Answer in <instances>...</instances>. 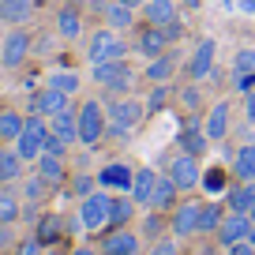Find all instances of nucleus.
<instances>
[{"mask_svg":"<svg viewBox=\"0 0 255 255\" xmlns=\"http://www.w3.org/2000/svg\"><path fill=\"white\" fill-rule=\"evenodd\" d=\"M105 117H109L105 135H109V139H128L146 120V102H143V98H131V94L109 98V102H105Z\"/></svg>","mask_w":255,"mask_h":255,"instance_id":"f257e3e1","label":"nucleus"},{"mask_svg":"<svg viewBox=\"0 0 255 255\" xmlns=\"http://www.w3.org/2000/svg\"><path fill=\"white\" fill-rule=\"evenodd\" d=\"M90 79H94L109 98H124V94H131V87H135L139 75H135V68L128 60H109V64H90Z\"/></svg>","mask_w":255,"mask_h":255,"instance_id":"f03ea898","label":"nucleus"},{"mask_svg":"<svg viewBox=\"0 0 255 255\" xmlns=\"http://www.w3.org/2000/svg\"><path fill=\"white\" fill-rule=\"evenodd\" d=\"M75 113H79V143L87 146V150L102 146L105 128H109V117H105V102H98V98H87V102H83Z\"/></svg>","mask_w":255,"mask_h":255,"instance_id":"7ed1b4c3","label":"nucleus"},{"mask_svg":"<svg viewBox=\"0 0 255 255\" xmlns=\"http://www.w3.org/2000/svg\"><path fill=\"white\" fill-rule=\"evenodd\" d=\"M87 60L90 64H109V60H128V41L113 26H98L87 38Z\"/></svg>","mask_w":255,"mask_h":255,"instance_id":"20e7f679","label":"nucleus"},{"mask_svg":"<svg viewBox=\"0 0 255 255\" xmlns=\"http://www.w3.org/2000/svg\"><path fill=\"white\" fill-rule=\"evenodd\" d=\"M34 53V38L26 26H11L8 34H4V41H0V64L8 68V72H19L26 60H30Z\"/></svg>","mask_w":255,"mask_h":255,"instance_id":"39448f33","label":"nucleus"},{"mask_svg":"<svg viewBox=\"0 0 255 255\" xmlns=\"http://www.w3.org/2000/svg\"><path fill=\"white\" fill-rule=\"evenodd\" d=\"M109 203H113V191H105V188H98V191H90L87 199H79V222L87 233L109 229Z\"/></svg>","mask_w":255,"mask_h":255,"instance_id":"423d86ee","label":"nucleus"},{"mask_svg":"<svg viewBox=\"0 0 255 255\" xmlns=\"http://www.w3.org/2000/svg\"><path fill=\"white\" fill-rule=\"evenodd\" d=\"M45 139H49V120L30 113V117H26V124H23V135L15 139L19 158H23V161H38L41 154H45Z\"/></svg>","mask_w":255,"mask_h":255,"instance_id":"0eeeda50","label":"nucleus"},{"mask_svg":"<svg viewBox=\"0 0 255 255\" xmlns=\"http://www.w3.org/2000/svg\"><path fill=\"white\" fill-rule=\"evenodd\" d=\"M165 173H169V180H173L180 191H195V188L203 184V165H199V158H195V154H184V150H176L173 158H169Z\"/></svg>","mask_w":255,"mask_h":255,"instance_id":"6e6552de","label":"nucleus"},{"mask_svg":"<svg viewBox=\"0 0 255 255\" xmlns=\"http://www.w3.org/2000/svg\"><path fill=\"white\" fill-rule=\"evenodd\" d=\"M214 60H218V41L214 38H199L195 41V49H191L188 64H184V75H188L191 83H203L214 75Z\"/></svg>","mask_w":255,"mask_h":255,"instance_id":"1a4fd4ad","label":"nucleus"},{"mask_svg":"<svg viewBox=\"0 0 255 255\" xmlns=\"http://www.w3.org/2000/svg\"><path fill=\"white\" fill-rule=\"evenodd\" d=\"M199 218H203V203H199V199H184V203H176V210L169 214V233H173L176 240L199 237Z\"/></svg>","mask_w":255,"mask_h":255,"instance_id":"9d476101","label":"nucleus"},{"mask_svg":"<svg viewBox=\"0 0 255 255\" xmlns=\"http://www.w3.org/2000/svg\"><path fill=\"white\" fill-rule=\"evenodd\" d=\"M229 128H233V102L222 98V102H214L207 109V117H203V131H207L210 143H222V139L229 135Z\"/></svg>","mask_w":255,"mask_h":255,"instance_id":"9b49d317","label":"nucleus"},{"mask_svg":"<svg viewBox=\"0 0 255 255\" xmlns=\"http://www.w3.org/2000/svg\"><path fill=\"white\" fill-rule=\"evenodd\" d=\"M218 244L222 248H229V244H240V240H255V225H252V218L248 214H225L222 218V225H218Z\"/></svg>","mask_w":255,"mask_h":255,"instance_id":"f8f14e48","label":"nucleus"},{"mask_svg":"<svg viewBox=\"0 0 255 255\" xmlns=\"http://www.w3.org/2000/svg\"><path fill=\"white\" fill-rule=\"evenodd\" d=\"M64 109H72V98L60 94V90H53L49 83L30 94V113H34V117H45L49 120V117H56V113H64Z\"/></svg>","mask_w":255,"mask_h":255,"instance_id":"ddd939ff","label":"nucleus"},{"mask_svg":"<svg viewBox=\"0 0 255 255\" xmlns=\"http://www.w3.org/2000/svg\"><path fill=\"white\" fill-rule=\"evenodd\" d=\"M131 180H135V169L128 161H105L98 169V188L105 191H131Z\"/></svg>","mask_w":255,"mask_h":255,"instance_id":"4468645a","label":"nucleus"},{"mask_svg":"<svg viewBox=\"0 0 255 255\" xmlns=\"http://www.w3.org/2000/svg\"><path fill=\"white\" fill-rule=\"evenodd\" d=\"M102 255H143V240L131 229H113L102 240Z\"/></svg>","mask_w":255,"mask_h":255,"instance_id":"2eb2a0df","label":"nucleus"},{"mask_svg":"<svg viewBox=\"0 0 255 255\" xmlns=\"http://www.w3.org/2000/svg\"><path fill=\"white\" fill-rule=\"evenodd\" d=\"M143 19L146 26H173L176 19H180V0H146L143 4Z\"/></svg>","mask_w":255,"mask_h":255,"instance_id":"dca6fc26","label":"nucleus"},{"mask_svg":"<svg viewBox=\"0 0 255 255\" xmlns=\"http://www.w3.org/2000/svg\"><path fill=\"white\" fill-rule=\"evenodd\" d=\"M176 146H180L184 154L203 158V154H207V146H214V143H210L207 131H203V120H191V124H184L180 131H176Z\"/></svg>","mask_w":255,"mask_h":255,"instance_id":"f3484780","label":"nucleus"},{"mask_svg":"<svg viewBox=\"0 0 255 255\" xmlns=\"http://www.w3.org/2000/svg\"><path fill=\"white\" fill-rule=\"evenodd\" d=\"M169 34L161 30V26H143L139 30V38H135V49L146 56V60H154V56H161V53H169Z\"/></svg>","mask_w":255,"mask_h":255,"instance_id":"a211bd4d","label":"nucleus"},{"mask_svg":"<svg viewBox=\"0 0 255 255\" xmlns=\"http://www.w3.org/2000/svg\"><path fill=\"white\" fill-rule=\"evenodd\" d=\"M139 203L128 195V191H113V203H109V229H128L131 218H135Z\"/></svg>","mask_w":255,"mask_h":255,"instance_id":"6ab92c4d","label":"nucleus"},{"mask_svg":"<svg viewBox=\"0 0 255 255\" xmlns=\"http://www.w3.org/2000/svg\"><path fill=\"white\" fill-rule=\"evenodd\" d=\"M143 79L150 83H173L176 79V53L169 49V53H161V56H154V60H146V68H143Z\"/></svg>","mask_w":255,"mask_h":255,"instance_id":"aec40b11","label":"nucleus"},{"mask_svg":"<svg viewBox=\"0 0 255 255\" xmlns=\"http://www.w3.org/2000/svg\"><path fill=\"white\" fill-rule=\"evenodd\" d=\"M49 131H53L60 143H79V113L75 109H64V113H56V117H49Z\"/></svg>","mask_w":255,"mask_h":255,"instance_id":"412c9836","label":"nucleus"},{"mask_svg":"<svg viewBox=\"0 0 255 255\" xmlns=\"http://www.w3.org/2000/svg\"><path fill=\"white\" fill-rule=\"evenodd\" d=\"M176 195H180V188L169 180V173H158V184H154V195H150V210L173 214L176 210Z\"/></svg>","mask_w":255,"mask_h":255,"instance_id":"4be33fe9","label":"nucleus"},{"mask_svg":"<svg viewBox=\"0 0 255 255\" xmlns=\"http://www.w3.org/2000/svg\"><path fill=\"white\" fill-rule=\"evenodd\" d=\"M154 184H158V169H150V165H143V169H135V180H131V199L139 203V207H146L150 210V195H154Z\"/></svg>","mask_w":255,"mask_h":255,"instance_id":"5701e85b","label":"nucleus"},{"mask_svg":"<svg viewBox=\"0 0 255 255\" xmlns=\"http://www.w3.org/2000/svg\"><path fill=\"white\" fill-rule=\"evenodd\" d=\"M34 173H38L41 180L49 184V188H60V184L68 180V169H64V158H56V154H41V158L34 161Z\"/></svg>","mask_w":255,"mask_h":255,"instance_id":"b1692460","label":"nucleus"},{"mask_svg":"<svg viewBox=\"0 0 255 255\" xmlns=\"http://www.w3.org/2000/svg\"><path fill=\"white\" fill-rule=\"evenodd\" d=\"M79 34H83V11L72 8V4H64V8L56 11V38L75 41Z\"/></svg>","mask_w":255,"mask_h":255,"instance_id":"393cba45","label":"nucleus"},{"mask_svg":"<svg viewBox=\"0 0 255 255\" xmlns=\"http://www.w3.org/2000/svg\"><path fill=\"white\" fill-rule=\"evenodd\" d=\"M23 173H26V161L19 158V150L15 146H0V184L23 180Z\"/></svg>","mask_w":255,"mask_h":255,"instance_id":"a878e982","label":"nucleus"},{"mask_svg":"<svg viewBox=\"0 0 255 255\" xmlns=\"http://www.w3.org/2000/svg\"><path fill=\"white\" fill-rule=\"evenodd\" d=\"M34 8H38V0H0V19L11 26H23L30 23Z\"/></svg>","mask_w":255,"mask_h":255,"instance_id":"bb28decb","label":"nucleus"},{"mask_svg":"<svg viewBox=\"0 0 255 255\" xmlns=\"http://www.w3.org/2000/svg\"><path fill=\"white\" fill-rule=\"evenodd\" d=\"M23 124H26L23 113H15V109H0V143L15 146V139L23 135Z\"/></svg>","mask_w":255,"mask_h":255,"instance_id":"cd10ccee","label":"nucleus"},{"mask_svg":"<svg viewBox=\"0 0 255 255\" xmlns=\"http://www.w3.org/2000/svg\"><path fill=\"white\" fill-rule=\"evenodd\" d=\"M34 237L41 240V244H56V240L64 237V218L60 214H41L38 218V225H34Z\"/></svg>","mask_w":255,"mask_h":255,"instance_id":"c85d7f7f","label":"nucleus"},{"mask_svg":"<svg viewBox=\"0 0 255 255\" xmlns=\"http://www.w3.org/2000/svg\"><path fill=\"white\" fill-rule=\"evenodd\" d=\"M233 173H237V180H244V184L255 180V143H244L237 154H233Z\"/></svg>","mask_w":255,"mask_h":255,"instance_id":"c756f323","label":"nucleus"},{"mask_svg":"<svg viewBox=\"0 0 255 255\" xmlns=\"http://www.w3.org/2000/svg\"><path fill=\"white\" fill-rule=\"evenodd\" d=\"M45 83H49L53 90H60V94L75 98V94H79V87H83V75H79V72H68V68H56V72H49Z\"/></svg>","mask_w":255,"mask_h":255,"instance_id":"7c9ffc66","label":"nucleus"},{"mask_svg":"<svg viewBox=\"0 0 255 255\" xmlns=\"http://www.w3.org/2000/svg\"><path fill=\"white\" fill-rule=\"evenodd\" d=\"M143 102H146V117H158V113H165L169 102H173V83H154L150 94H146Z\"/></svg>","mask_w":255,"mask_h":255,"instance_id":"2f4dec72","label":"nucleus"},{"mask_svg":"<svg viewBox=\"0 0 255 255\" xmlns=\"http://www.w3.org/2000/svg\"><path fill=\"white\" fill-rule=\"evenodd\" d=\"M23 218V203L11 188H0V225H15Z\"/></svg>","mask_w":255,"mask_h":255,"instance_id":"473e14b6","label":"nucleus"},{"mask_svg":"<svg viewBox=\"0 0 255 255\" xmlns=\"http://www.w3.org/2000/svg\"><path fill=\"white\" fill-rule=\"evenodd\" d=\"M105 23H109L113 30H128V26L135 23V8H128V4L113 0V4H105Z\"/></svg>","mask_w":255,"mask_h":255,"instance_id":"72a5a7b5","label":"nucleus"},{"mask_svg":"<svg viewBox=\"0 0 255 255\" xmlns=\"http://www.w3.org/2000/svg\"><path fill=\"white\" fill-rule=\"evenodd\" d=\"M225 214H229V210H225L222 199H207L203 203V218H199V233H218V225H222Z\"/></svg>","mask_w":255,"mask_h":255,"instance_id":"f704fd0d","label":"nucleus"},{"mask_svg":"<svg viewBox=\"0 0 255 255\" xmlns=\"http://www.w3.org/2000/svg\"><path fill=\"white\" fill-rule=\"evenodd\" d=\"M225 210H233V214H248V207H252V191H248L244 180H237L229 191H225Z\"/></svg>","mask_w":255,"mask_h":255,"instance_id":"c9c22d12","label":"nucleus"},{"mask_svg":"<svg viewBox=\"0 0 255 255\" xmlns=\"http://www.w3.org/2000/svg\"><path fill=\"white\" fill-rule=\"evenodd\" d=\"M207 195H225L229 191V176H225V169H218V165H210L207 173H203V184H199Z\"/></svg>","mask_w":255,"mask_h":255,"instance_id":"e433bc0d","label":"nucleus"},{"mask_svg":"<svg viewBox=\"0 0 255 255\" xmlns=\"http://www.w3.org/2000/svg\"><path fill=\"white\" fill-rule=\"evenodd\" d=\"M165 229H169V218L161 214V210H146V218H143V233H146V240L165 237Z\"/></svg>","mask_w":255,"mask_h":255,"instance_id":"4c0bfd02","label":"nucleus"},{"mask_svg":"<svg viewBox=\"0 0 255 255\" xmlns=\"http://www.w3.org/2000/svg\"><path fill=\"white\" fill-rule=\"evenodd\" d=\"M23 195H26V203H30V207H38V203H41V199H45V195H49V184L41 180L38 173H34L30 180L23 184Z\"/></svg>","mask_w":255,"mask_h":255,"instance_id":"58836bf2","label":"nucleus"},{"mask_svg":"<svg viewBox=\"0 0 255 255\" xmlns=\"http://www.w3.org/2000/svg\"><path fill=\"white\" fill-rule=\"evenodd\" d=\"M90 191H98V173H75L72 176V195H79V199H87Z\"/></svg>","mask_w":255,"mask_h":255,"instance_id":"ea45409f","label":"nucleus"},{"mask_svg":"<svg viewBox=\"0 0 255 255\" xmlns=\"http://www.w3.org/2000/svg\"><path fill=\"white\" fill-rule=\"evenodd\" d=\"M146 255H180V240L176 237H158V240H150V252Z\"/></svg>","mask_w":255,"mask_h":255,"instance_id":"a19ab883","label":"nucleus"},{"mask_svg":"<svg viewBox=\"0 0 255 255\" xmlns=\"http://www.w3.org/2000/svg\"><path fill=\"white\" fill-rule=\"evenodd\" d=\"M233 72H255V49L244 45L233 53Z\"/></svg>","mask_w":255,"mask_h":255,"instance_id":"79ce46f5","label":"nucleus"},{"mask_svg":"<svg viewBox=\"0 0 255 255\" xmlns=\"http://www.w3.org/2000/svg\"><path fill=\"white\" fill-rule=\"evenodd\" d=\"M255 90V72H233V94H252Z\"/></svg>","mask_w":255,"mask_h":255,"instance_id":"37998d69","label":"nucleus"},{"mask_svg":"<svg viewBox=\"0 0 255 255\" xmlns=\"http://www.w3.org/2000/svg\"><path fill=\"white\" fill-rule=\"evenodd\" d=\"M15 255H45V244L38 237H26L23 244H15Z\"/></svg>","mask_w":255,"mask_h":255,"instance_id":"c03bdc74","label":"nucleus"},{"mask_svg":"<svg viewBox=\"0 0 255 255\" xmlns=\"http://www.w3.org/2000/svg\"><path fill=\"white\" fill-rule=\"evenodd\" d=\"M45 154H56V158H64V154H68V143H60V139L49 131V139H45Z\"/></svg>","mask_w":255,"mask_h":255,"instance_id":"a18cd8bd","label":"nucleus"},{"mask_svg":"<svg viewBox=\"0 0 255 255\" xmlns=\"http://www.w3.org/2000/svg\"><path fill=\"white\" fill-rule=\"evenodd\" d=\"M225 255H255V240H240V244H229Z\"/></svg>","mask_w":255,"mask_h":255,"instance_id":"49530a36","label":"nucleus"},{"mask_svg":"<svg viewBox=\"0 0 255 255\" xmlns=\"http://www.w3.org/2000/svg\"><path fill=\"white\" fill-rule=\"evenodd\" d=\"M11 244H15V237H11V225H0V252H8Z\"/></svg>","mask_w":255,"mask_h":255,"instance_id":"de8ad7c7","label":"nucleus"},{"mask_svg":"<svg viewBox=\"0 0 255 255\" xmlns=\"http://www.w3.org/2000/svg\"><path fill=\"white\" fill-rule=\"evenodd\" d=\"M240 102H244V117H248V120L255 124V90H252V94H244Z\"/></svg>","mask_w":255,"mask_h":255,"instance_id":"09e8293b","label":"nucleus"},{"mask_svg":"<svg viewBox=\"0 0 255 255\" xmlns=\"http://www.w3.org/2000/svg\"><path fill=\"white\" fill-rule=\"evenodd\" d=\"M34 49H38V56H49V49H53V38H49V34H45V38H38V41H34Z\"/></svg>","mask_w":255,"mask_h":255,"instance_id":"8fccbe9b","label":"nucleus"},{"mask_svg":"<svg viewBox=\"0 0 255 255\" xmlns=\"http://www.w3.org/2000/svg\"><path fill=\"white\" fill-rule=\"evenodd\" d=\"M222 8H225V11H237V8H240V0H222Z\"/></svg>","mask_w":255,"mask_h":255,"instance_id":"3c124183","label":"nucleus"},{"mask_svg":"<svg viewBox=\"0 0 255 255\" xmlns=\"http://www.w3.org/2000/svg\"><path fill=\"white\" fill-rule=\"evenodd\" d=\"M72 255H102V252H94V248H75Z\"/></svg>","mask_w":255,"mask_h":255,"instance_id":"603ef678","label":"nucleus"},{"mask_svg":"<svg viewBox=\"0 0 255 255\" xmlns=\"http://www.w3.org/2000/svg\"><path fill=\"white\" fill-rule=\"evenodd\" d=\"M120 4H128V8H135V11H139V8L146 4V0H120Z\"/></svg>","mask_w":255,"mask_h":255,"instance_id":"864d4df0","label":"nucleus"},{"mask_svg":"<svg viewBox=\"0 0 255 255\" xmlns=\"http://www.w3.org/2000/svg\"><path fill=\"white\" fill-rule=\"evenodd\" d=\"M180 4H184V8H199L203 0H180Z\"/></svg>","mask_w":255,"mask_h":255,"instance_id":"5fc2aeb1","label":"nucleus"},{"mask_svg":"<svg viewBox=\"0 0 255 255\" xmlns=\"http://www.w3.org/2000/svg\"><path fill=\"white\" fill-rule=\"evenodd\" d=\"M4 34H8V30H4V19H0V41H4Z\"/></svg>","mask_w":255,"mask_h":255,"instance_id":"6e6d98bb","label":"nucleus"},{"mask_svg":"<svg viewBox=\"0 0 255 255\" xmlns=\"http://www.w3.org/2000/svg\"><path fill=\"white\" fill-rule=\"evenodd\" d=\"M38 4H53V0H38Z\"/></svg>","mask_w":255,"mask_h":255,"instance_id":"4d7b16f0","label":"nucleus"}]
</instances>
